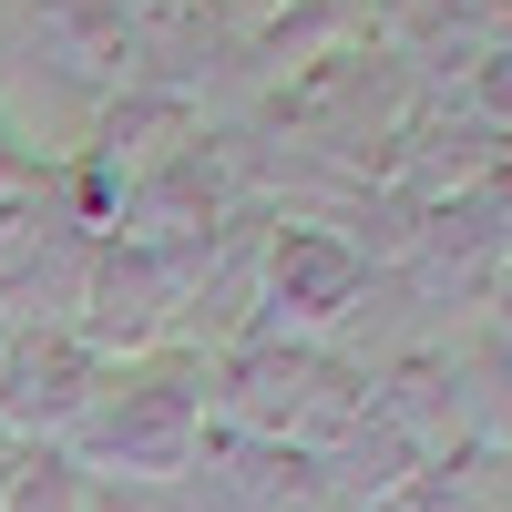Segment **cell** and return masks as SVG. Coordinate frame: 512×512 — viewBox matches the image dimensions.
I'll return each mask as SVG.
<instances>
[{
    "instance_id": "5b68a950",
    "label": "cell",
    "mask_w": 512,
    "mask_h": 512,
    "mask_svg": "<svg viewBox=\"0 0 512 512\" xmlns=\"http://www.w3.org/2000/svg\"><path fill=\"white\" fill-rule=\"evenodd\" d=\"M338 297H349V256L318 246V236H297L277 256V318H328Z\"/></svg>"
},
{
    "instance_id": "ba28073f",
    "label": "cell",
    "mask_w": 512,
    "mask_h": 512,
    "mask_svg": "<svg viewBox=\"0 0 512 512\" xmlns=\"http://www.w3.org/2000/svg\"><path fill=\"white\" fill-rule=\"evenodd\" d=\"M0 349H11V318H0Z\"/></svg>"
},
{
    "instance_id": "52a82bcc",
    "label": "cell",
    "mask_w": 512,
    "mask_h": 512,
    "mask_svg": "<svg viewBox=\"0 0 512 512\" xmlns=\"http://www.w3.org/2000/svg\"><path fill=\"white\" fill-rule=\"evenodd\" d=\"M21 461H31L21 441H0V512H11V492H21Z\"/></svg>"
},
{
    "instance_id": "3957f363",
    "label": "cell",
    "mask_w": 512,
    "mask_h": 512,
    "mask_svg": "<svg viewBox=\"0 0 512 512\" xmlns=\"http://www.w3.org/2000/svg\"><path fill=\"white\" fill-rule=\"evenodd\" d=\"M164 328V267L144 246H123V256H93V277H82V318H72V338L82 349H144V338Z\"/></svg>"
},
{
    "instance_id": "277c9868",
    "label": "cell",
    "mask_w": 512,
    "mask_h": 512,
    "mask_svg": "<svg viewBox=\"0 0 512 512\" xmlns=\"http://www.w3.org/2000/svg\"><path fill=\"white\" fill-rule=\"evenodd\" d=\"M318 359H297V349H256V359H236V420H246V431H297V420H308L318 400Z\"/></svg>"
},
{
    "instance_id": "7a4b0ae2",
    "label": "cell",
    "mask_w": 512,
    "mask_h": 512,
    "mask_svg": "<svg viewBox=\"0 0 512 512\" xmlns=\"http://www.w3.org/2000/svg\"><path fill=\"white\" fill-rule=\"evenodd\" d=\"M103 390V359L82 349L72 328H11V349H0V441H62L82 410Z\"/></svg>"
},
{
    "instance_id": "8992f818",
    "label": "cell",
    "mask_w": 512,
    "mask_h": 512,
    "mask_svg": "<svg viewBox=\"0 0 512 512\" xmlns=\"http://www.w3.org/2000/svg\"><path fill=\"white\" fill-rule=\"evenodd\" d=\"M11 512H93L82 502V482H72V461H21V492H11Z\"/></svg>"
},
{
    "instance_id": "6da1fadb",
    "label": "cell",
    "mask_w": 512,
    "mask_h": 512,
    "mask_svg": "<svg viewBox=\"0 0 512 512\" xmlns=\"http://www.w3.org/2000/svg\"><path fill=\"white\" fill-rule=\"evenodd\" d=\"M72 472H123V482H164L195 461V369H134L103 379L93 410L72 420Z\"/></svg>"
}]
</instances>
